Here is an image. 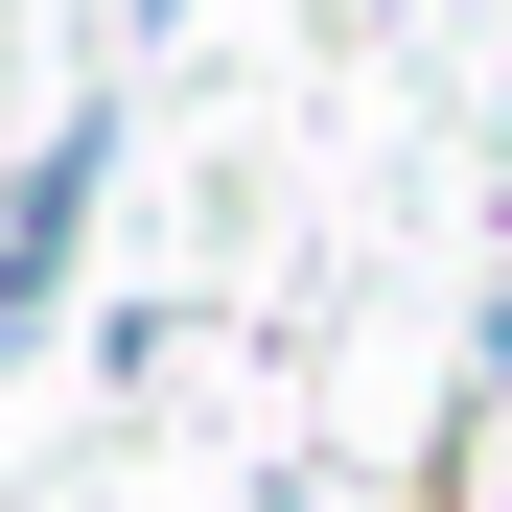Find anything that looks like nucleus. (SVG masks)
<instances>
[{
  "instance_id": "obj_1",
  "label": "nucleus",
  "mask_w": 512,
  "mask_h": 512,
  "mask_svg": "<svg viewBox=\"0 0 512 512\" xmlns=\"http://www.w3.org/2000/svg\"><path fill=\"white\" fill-rule=\"evenodd\" d=\"M94 163H117V117H70V140H24V187H0V350H47L70 256H94Z\"/></svg>"
}]
</instances>
